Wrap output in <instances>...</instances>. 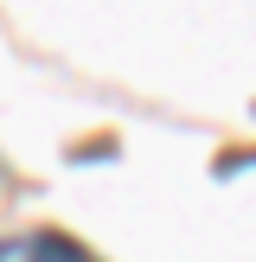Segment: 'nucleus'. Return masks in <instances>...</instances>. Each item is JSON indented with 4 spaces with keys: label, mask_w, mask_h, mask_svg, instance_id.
<instances>
[{
    "label": "nucleus",
    "mask_w": 256,
    "mask_h": 262,
    "mask_svg": "<svg viewBox=\"0 0 256 262\" xmlns=\"http://www.w3.org/2000/svg\"><path fill=\"white\" fill-rule=\"evenodd\" d=\"M0 262H96V256L58 230H26V237H0Z\"/></svg>",
    "instance_id": "obj_1"
}]
</instances>
